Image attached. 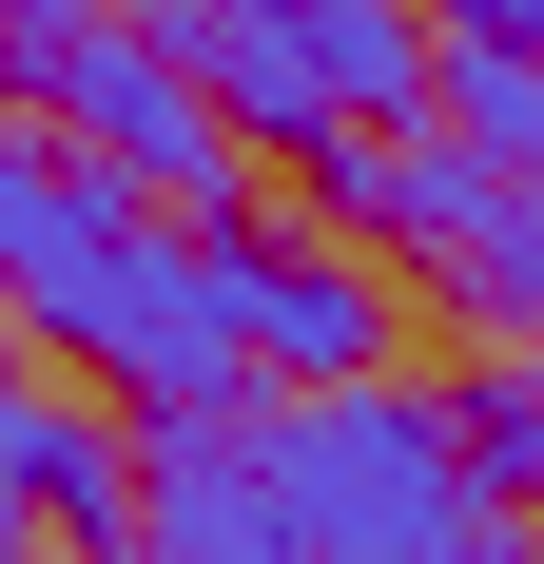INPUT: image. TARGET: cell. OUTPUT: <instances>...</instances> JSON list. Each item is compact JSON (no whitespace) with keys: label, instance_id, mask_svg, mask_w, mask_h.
<instances>
[{"label":"cell","instance_id":"1","mask_svg":"<svg viewBox=\"0 0 544 564\" xmlns=\"http://www.w3.org/2000/svg\"><path fill=\"white\" fill-rule=\"evenodd\" d=\"M233 253H253V215L195 234V215H156V195H117L98 156H58V137L0 117V312L58 332L117 409L253 390V350H233Z\"/></svg>","mask_w":544,"mask_h":564},{"label":"cell","instance_id":"6","mask_svg":"<svg viewBox=\"0 0 544 564\" xmlns=\"http://www.w3.org/2000/svg\"><path fill=\"white\" fill-rule=\"evenodd\" d=\"M137 40L195 58V98H215L253 156H330V137H350L330 78H312V40H292V0H137Z\"/></svg>","mask_w":544,"mask_h":564},{"label":"cell","instance_id":"12","mask_svg":"<svg viewBox=\"0 0 544 564\" xmlns=\"http://www.w3.org/2000/svg\"><path fill=\"white\" fill-rule=\"evenodd\" d=\"M487 312H505V332L544 350V195H525V234H505V292H487Z\"/></svg>","mask_w":544,"mask_h":564},{"label":"cell","instance_id":"2","mask_svg":"<svg viewBox=\"0 0 544 564\" xmlns=\"http://www.w3.org/2000/svg\"><path fill=\"white\" fill-rule=\"evenodd\" d=\"M253 429H272V487H292L312 564H447V525L487 507L467 448H447V390H389V370H350V390H253Z\"/></svg>","mask_w":544,"mask_h":564},{"label":"cell","instance_id":"17","mask_svg":"<svg viewBox=\"0 0 544 564\" xmlns=\"http://www.w3.org/2000/svg\"><path fill=\"white\" fill-rule=\"evenodd\" d=\"M0 98H20V40H0Z\"/></svg>","mask_w":544,"mask_h":564},{"label":"cell","instance_id":"15","mask_svg":"<svg viewBox=\"0 0 544 564\" xmlns=\"http://www.w3.org/2000/svg\"><path fill=\"white\" fill-rule=\"evenodd\" d=\"M20 525H40V507H20V448H0V564H20Z\"/></svg>","mask_w":544,"mask_h":564},{"label":"cell","instance_id":"9","mask_svg":"<svg viewBox=\"0 0 544 564\" xmlns=\"http://www.w3.org/2000/svg\"><path fill=\"white\" fill-rule=\"evenodd\" d=\"M292 40H312V78H330V117H350V137L428 117V78H447L428 0H292Z\"/></svg>","mask_w":544,"mask_h":564},{"label":"cell","instance_id":"7","mask_svg":"<svg viewBox=\"0 0 544 564\" xmlns=\"http://www.w3.org/2000/svg\"><path fill=\"white\" fill-rule=\"evenodd\" d=\"M233 350H253L272 390H350V370H389V273L370 253H233Z\"/></svg>","mask_w":544,"mask_h":564},{"label":"cell","instance_id":"5","mask_svg":"<svg viewBox=\"0 0 544 564\" xmlns=\"http://www.w3.org/2000/svg\"><path fill=\"white\" fill-rule=\"evenodd\" d=\"M137 564H312L292 487H272L253 390H215V409H137Z\"/></svg>","mask_w":544,"mask_h":564},{"label":"cell","instance_id":"3","mask_svg":"<svg viewBox=\"0 0 544 564\" xmlns=\"http://www.w3.org/2000/svg\"><path fill=\"white\" fill-rule=\"evenodd\" d=\"M20 98L58 117V156H98L117 195H156V215H195V234H215V215H233V175H253V137L195 98V58L137 40V0L40 20V40H20Z\"/></svg>","mask_w":544,"mask_h":564},{"label":"cell","instance_id":"16","mask_svg":"<svg viewBox=\"0 0 544 564\" xmlns=\"http://www.w3.org/2000/svg\"><path fill=\"white\" fill-rule=\"evenodd\" d=\"M40 20H78V0H0V40H40Z\"/></svg>","mask_w":544,"mask_h":564},{"label":"cell","instance_id":"4","mask_svg":"<svg viewBox=\"0 0 544 564\" xmlns=\"http://www.w3.org/2000/svg\"><path fill=\"white\" fill-rule=\"evenodd\" d=\"M312 195H330L350 234H370V253H428V273L467 292V312L505 292V234H525V195H505V175L467 156L447 117H389V137H330V156H312Z\"/></svg>","mask_w":544,"mask_h":564},{"label":"cell","instance_id":"18","mask_svg":"<svg viewBox=\"0 0 544 564\" xmlns=\"http://www.w3.org/2000/svg\"><path fill=\"white\" fill-rule=\"evenodd\" d=\"M20 564H40V545H20Z\"/></svg>","mask_w":544,"mask_h":564},{"label":"cell","instance_id":"10","mask_svg":"<svg viewBox=\"0 0 544 564\" xmlns=\"http://www.w3.org/2000/svg\"><path fill=\"white\" fill-rule=\"evenodd\" d=\"M428 117H447V137L505 175V195H544V58H525V40H447Z\"/></svg>","mask_w":544,"mask_h":564},{"label":"cell","instance_id":"11","mask_svg":"<svg viewBox=\"0 0 544 564\" xmlns=\"http://www.w3.org/2000/svg\"><path fill=\"white\" fill-rule=\"evenodd\" d=\"M447 448H467V487H487V507H544V350H505V370H467V390H447Z\"/></svg>","mask_w":544,"mask_h":564},{"label":"cell","instance_id":"13","mask_svg":"<svg viewBox=\"0 0 544 564\" xmlns=\"http://www.w3.org/2000/svg\"><path fill=\"white\" fill-rule=\"evenodd\" d=\"M447 564H544V507H467V525H447Z\"/></svg>","mask_w":544,"mask_h":564},{"label":"cell","instance_id":"8","mask_svg":"<svg viewBox=\"0 0 544 564\" xmlns=\"http://www.w3.org/2000/svg\"><path fill=\"white\" fill-rule=\"evenodd\" d=\"M0 448H20V507H40L78 564H117V545H137V429H117V409H58V390H40Z\"/></svg>","mask_w":544,"mask_h":564},{"label":"cell","instance_id":"14","mask_svg":"<svg viewBox=\"0 0 544 564\" xmlns=\"http://www.w3.org/2000/svg\"><path fill=\"white\" fill-rule=\"evenodd\" d=\"M428 20H447V40H525V58H544V0H428Z\"/></svg>","mask_w":544,"mask_h":564}]
</instances>
